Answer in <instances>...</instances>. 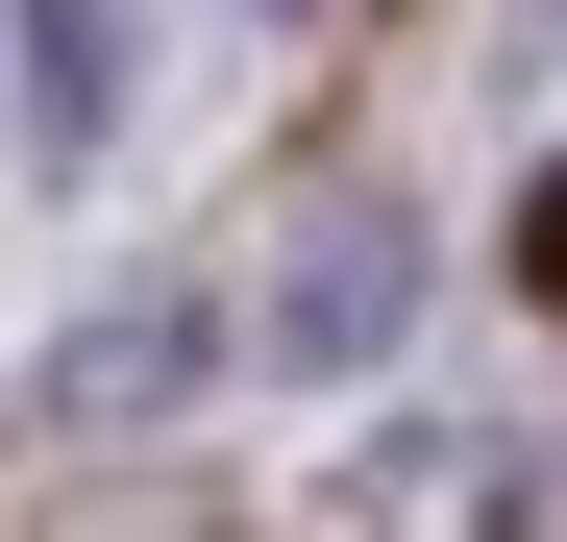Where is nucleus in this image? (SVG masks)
Listing matches in <instances>:
<instances>
[{
    "mask_svg": "<svg viewBox=\"0 0 567 542\" xmlns=\"http://www.w3.org/2000/svg\"><path fill=\"white\" fill-rule=\"evenodd\" d=\"M395 321H420V222H395V198H297V247H271V321H247V345H271V371H370Z\"/></svg>",
    "mask_w": 567,
    "mask_h": 542,
    "instance_id": "f257e3e1",
    "label": "nucleus"
},
{
    "mask_svg": "<svg viewBox=\"0 0 567 542\" xmlns=\"http://www.w3.org/2000/svg\"><path fill=\"white\" fill-rule=\"evenodd\" d=\"M518 271H543V321H567V173H543V198H518Z\"/></svg>",
    "mask_w": 567,
    "mask_h": 542,
    "instance_id": "7ed1b4c3",
    "label": "nucleus"
},
{
    "mask_svg": "<svg viewBox=\"0 0 567 542\" xmlns=\"http://www.w3.org/2000/svg\"><path fill=\"white\" fill-rule=\"evenodd\" d=\"M25 124H50V148L124 124V0H25Z\"/></svg>",
    "mask_w": 567,
    "mask_h": 542,
    "instance_id": "f03ea898",
    "label": "nucleus"
}]
</instances>
